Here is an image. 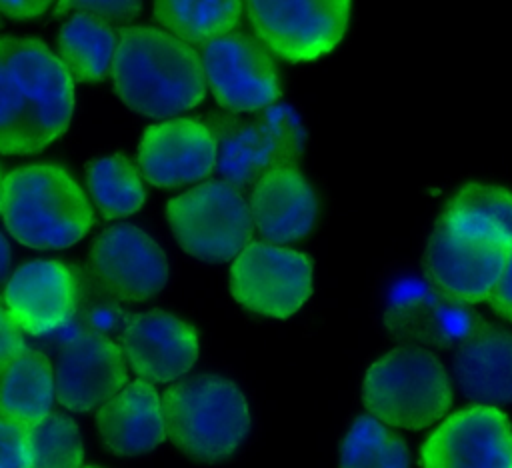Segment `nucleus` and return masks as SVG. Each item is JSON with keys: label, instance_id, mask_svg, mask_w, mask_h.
Returning a JSON list of instances; mask_svg holds the SVG:
<instances>
[{"label": "nucleus", "instance_id": "obj_10", "mask_svg": "<svg viewBox=\"0 0 512 468\" xmlns=\"http://www.w3.org/2000/svg\"><path fill=\"white\" fill-rule=\"evenodd\" d=\"M230 292L250 312L288 318L312 294V264L302 252L250 242L232 262Z\"/></svg>", "mask_w": 512, "mask_h": 468}, {"label": "nucleus", "instance_id": "obj_23", "mask_svg": "<svg viewBox=\"0 0 512 468\" xmlns=\"http://www.w3.org/2000/svg\"><path fill=\"white\" fill-rule=\"evenodd\" d=\"M438 222L462 234L512 244V190L496 184H464L446 202Z\"/></svg>", "mask_w": 512, "mask_h": 468}, {"label": "nucleus", "instance_id": "obj_8", "mask_svg": "<svg viewBox=\"0 0 512 468\" xmlns=\"http://www.w3.org/2000/svg\"><path fill=\"white\" fill-rule=\"evenodd\" d=\"M382 320L394 338L424 348L458 346L484 324L466 302L444 294L416 272L396 274L388 282Z\"/></svg>", "mask_w": 512, "mask_h": 468}, {"label": "nucleus", "instance_id": "obj_15", "mask_svg": "<svg viewBox=\"0 0 512 468\" xmlns=\"http://www.w3.org/2000/svg\"><path fill=\"white\" fill-rule=\"evenodd\" d=\"M128 380L120 348L96 332L70 338L56 364V398L72 412H88L116 396Z\"/></svg>", "mask_w": 512, "mask_h": 468}, {"label": "nucleus", "instance_id": "obj_18", "mask_svg": "<svg viewBox=\"0 0 512 468\" xmlns=\"http://www.w3.org/2000/svg\"><path fill=\"white\" fill-rule=\"evenodd\" d=\"M124 350L142 380L170 382L194 366L198 334L192 324L174 314L150 310L126 324Z\"/></svg>", "mask_w": 512, "mask_h": 468}, {"label": "nucleus", "instance_id": "obj_21", "mask_svg": "<svg viewBox=\"0 0 512 468\" xmlns=\"http://www.w3.org/2000/svg\"><path fill=\"white\" fill-rule=\"evenodd\" d=\"M96 426L104 446L118 456L154 450L164 438L162 402L152 382L136 380L98 408Z\"/></svg>", "mask_w": 512, "mask_h": 468}, {"label": "nucleus", "instance_id": "obj_24", "mask_svg": "<svg viewBox=\"0 0 512 468\" xmlns=\"http://www.w3.org/2000/svg\"><path fill=\"white\" fill-rule=\"evenodd\" d=\"M118 46L110 22L90 16H70L58 32V58L68 74L80 82H98L112 72Z\"/></svg>", "mask_w": 512, "mask_h": 468}, {"label": "nucleus", "instance_id": "obj_16", "mask_svg": "<svg viewBox=\"0 0 512 468\" xmlns=\"http://www.w3.org/2000/svg\"><path fill=\"white\" fill-rule=\"evenodd\" d=\"M138 164L142 176L160 188L198 182L216 166L214 134L192 118L148 126L138 146Z\"/></svg>", "mask_w": 512, "mask_h": 468}, {"label": "nucleus", "instance_id": "obj_17", "mask_svg": "<svg viewBox=\"0 0 512 468\" xmlns=\"http://www.w3.org/2000/svg\"><path fill=\"white\" fill-rule=\"evenodd\" d=\"M78 302V276L58 260L22 264L4 290L10 316L28 334H46L62 326L76 312Z\"/></svg>", "mask_w": 512, "mask_h": 468}, {"label": "nucleus", "instance_id": "obj_22", "mask_svg": "<svg viewBox=\"0 0 512 468\" xmlns=\"http://www.w3.org/2000/svg\"><path fill=\"white\" fill-rule=\"evenodd\" d=\"M54 372L46 354L24 350L0 376V416L30 428L50 414Z\"/></svg>", "mask_w": 512, "mask_h": 468}, {"label": "nucleus", "instance_id": "obj_34", "mask_svg": "<svg viewBox=\"0 0 512 468\" xmlns=\"http://www.w3.org/2000/svg\"><path fill=\"white\" fill-rule=\"evenodd\" d=\"M10 270V246L4 238V234L0 232V284L6 280Z\"/></svg>", "mask_w": 512, "mask_h": 468}, {"label": "nucleus", "instance_id": "obj_9", "mask_svg": "<svg viewBox=\"0 0 512 468\" xmlns=\"http://www.w3.org/2000/svg\"><path fill=\"white\" fill-rule=\"evenodd\" d=\"M256 38L288 62L328 54L344 36L352 0H244Z\"/></svg>", "mask_w": 512, "mask_h": 468}, {"label": "nucleus", "instance_id": "obj_33", "mask_svg": "<svg viewBox=\"0 0 512 468\" xmlns=\"http://www.w3.org/2000/svg\"><path fill=\"white\" fill-rule=\"evenodd\" d=\"M54 0H0V14L12 20H34L42 16Z\"/></svg>", "mask_w": 512, "mask_h": 468}, {"label": "nucleus", "instance_id": "obj_28", "mask_svg": "<svg viewBox=\"0 0 512 468\" xmlns=\"http://www.w3.org/2000/svg\"><path fill=\"white\" fill-rule=\"evenodd\" d=\"M28 468H80L84 446L76 422L64 414H46L26 428Z\"/></svg>", "mask_w": 512, "mask_h": 468}, {"label": "nucleus", "instance_id": "obj_3", "mask_svg": "<svg viewBox=\"0 0 512 468\" xmlns=\"http://www.w3.org/2000/svg\"><path fill=\"white\" fill-rule=\"evenodd\" d=\"M0 212L12 238L38 250L68 248L94 224L82 188L56 164H28L8 172Z\"/></svg>", "mask_w": 512, "mask_h": 468}, {"label": "nucleus", "instance_id": "obj_31", "mask_svg": "<svg viewBox=\"0 0 512 468\" xmlns=\"http://www.w3.org/2000/svg\"><path fill=\"white\" fill-rule=\"evenodd\" d=\"M26 350L22 328L10 316L6 304L0 302V376Z\"/></svg>", "mask_w": 512, "mask_h": 468}, {"label": "nucleus", "instance_id": "obj_19", "mask_svg": "<svg viewBox=\"0 0 512 468\" xmlns=\"http://www.w3.org/2000/svg\"><path fill=\"white\" fill-rule=\"evenodd\" d=\"M250 214L264 240L286 244L304 238L314 228L318 198L296 166H280L252 186Z\"/></svg>", "mask_w": 512, "mask_h": 468}, {"label": "nucleus", "instance_id": "obj_4", "mask_svg": "<svg viewBox=\"0 0 512 468\" xmlns=\"http://www.w3.org/2000/svg\"><path fill=\"white\" fill-rule=\"evenodd\" d=\"M166 436L198 462L234 454L250 430V410L240 388L220 374H200L166 388L162 396Z\"/></svg>", "mask_w": 512, "mask_h": 468}, {"label": "nucleus", "instance_id": "obj_2", "mask_svg": "<svg viewBox=\"0 0 512 468\" xmlns=\"http://www.w3.org/2000/svg\"><path fill=\"white\" fill-rule=\"evenodd\" d=\"M110 74L122 102L150 118L190 110L206 94V76L196 50L152 26L120 30Z\"/></svg>", "mask_w": 512, "mask_h": 468}, {"label": "nucleus", "instance_id": "obj_11", "mask_svg": "<svg viewBox=\"0 0 512 468\" xmlns=\"http://www.w3.org/2000/svg\"><path fill=\"white\" fill-rule=\"evenodd\" d=\"M202 68L216 102L230 112L272 106L282 82L264 44L244 32H228L202 44Z\"/></svg>", "mask_w": 512, "mask_h": 468}, {"label": "nucleus", "instance_id": "obj_5", "mask_svg": "<svg viewBox=\"0 0 512 468\" xmlns=\"http://www.w3.org/2000/svg\"><path fill=\"white\" fill-rule=\"evenodd\" d=\"M362 400L382 424L420 430L448 412L452 388L444 364L432 350L404 344L368 368Z\"/></svg>", "mask_w": 512, "mask_h": 468}, {"label": "nucleus", "instance_id": "obj_13", "mask_svg": "<svg viewBox=\"0 0 512 468\" xmlns=\"http://www.w3.org/2000/svg\"><path fill=\"white\" fill-rule=\"evenodd\" d=\"M508 242L456 232L436 222L426 250L424 276L444 294L478 304L488 300L508 256Z\"/></svg>", "mask_w": 512, "mask_h": 468}, {"label": "nucleus", "instance_id": "obj_14", "mask_svg": "<svg viewBox=\"0 0 512 468\" xmlns=\"http://www.w3.org/2000/svg\"><path fill=\"white\" fill-rule=\"evenodd\" d=\"M422 468H512V422L476 404L450 414L422 444Z\"/></svg>", "mask_w": 512, "mask_h": 468}, {"label": "nucleus", "instance_id": "obj_1", "mask_svg": "<svg viewBox=\"0 0 512 468\" xmlns=\"http://www.w3.org/2000/svg\"><path fill=\"white\" fill-rule=\"evenodd\" d=\"M72 76L38 38L0 36V154H36L72 118Z\"/></svg>", "mask_w": 512, "mask_h": 468}, {"label": "nucleus", "instance_id": "obj_26", "mask_svg": "<svg viewBox=\"0 0 512 468\" xmlns=\"http://www.w3.org/2000/svg\"><path fill=\"white\" fill-rule=\"evenodd\" d=\"M88 190L106 220L130 216L144 204L138 168L122 154L96 158L86 166Z\"/></svg>", "mask_w": 512, "mask_h": 468}, {"label": "nucleus", "instance_id": "obj_35", "mask_svg": "<svg viewBox=\"0 0 512 468\" xmlns=\"http://www.w3.org/2000/svg\"><path fill=\"white\" fill-rule=\"evenodd\" d=\"M2 192H4V178H2V172H0V210H2Z\"/></svg>", "mask_w": 512, "mask_h": 468}, {"label": "nucleus", "instance_id": "obj_7", "mask_svg": "<svg viewBox=\"0 0 512 468\" xmlns=\"http://www.w3.org/2000/svg\"><path fill=\"white\" fill-rule=\"evenodd\" d=\"M166 220L180 248L202 262H226L238 256L252 238L250 206L226 180H212L174 196Z\"/></svg>", "mask_w": 512, "mask_h": 468}, {"label": "nucleus", "instance_id": "obj_27", "mask_svg": "<svg viewBox=\"0 0 512 468\" xmlns=\"http://www.w3.org/2000/svg\"><path fill=\"white\" fill-rule=\"evenodd\" d=\"M340 468H410L408 446L378 418L364 414L342 440Z\"/></svg>", "mask_w": 512, "mask_h": 468}, {"label": "nucleus", "instance_id": "obj_25", "mask_svg": "<svg viewBox=\"0 0 512 468\" xmlns=\"http://www.w3.org/2000/svg\"><path fill=\"white\" fill-rule=\"evenodd\" d=\"M242 0H154L156 20L186 44H204L232 32Z\"/></svg>", "mask_w": 512, "mask_h": 468}, {"label": "nucleus", "instance_id": "obj_36", "mask_svg": "<svg viewBox=\"0 0 512 468\" xmlns=\"http://www.w3.org/2000/svg\"><path fill=\"white\" fill-rule=\"evenodd\" d=\"M88 468H94V466H88Z\"/></svg>", "mask_w": 512, "mask_h": 468}, {"label": "nucleus", "instance_id": "obj_20", "mask_svg": "<svg viewBox=\"0 0 512 468\" xmlns=\"http://www.w3.org/2000/svg\"><path fill=\"white\" fill-rule=\"evenodd\" d=\"M454 374L470 402H512V332L488 322L480 324L458 344Z\"/></svg>", "mask_w": 512, "mask_h": 468}, {"label": "nucleus", "instance_id": "obj_29", "mask_svg": "<svg viewBox=\"0 0 512 468\" xmlns=\"http://www.w3.org/2000/svg\"><path fill=\"white\" fill-rule=\"evenodd\" d=\"M142 10V0H58L52 14H90L110 24H128Z\"/></svg>", "mask_w": 512, "mask_h": 468}, {"label": "nucleus", "instance_id": "obj_6", "mask_svg": "<svg viewBox=\"0 0 512 468\" xmlns=\"http://www.w3.org/2000/svg\"><path fill=\"white\" fill-rule=\"evenodd\" d=\"M200 122L216 140V170L232 186H254L266 172L296 166L306 132L290 104H272L252 118L208 114Z\"/></svg>", "mask_w": 512, "mask_h": 468}, {"label": "nucleus", "instance_id": "obj_12", "mask_svg": "<svg viewBox=\"0 0 512 468\" xmlns=\"http://www.w3.org/2000/svg\"><path fill=\"white\" fill-rule=\"evenodd\" d=\"M88 272L102 294L134 304L154 298L166 286L168 260L142 228L116 224L92 242Z\"/></svg>", "mask_w": 512, "mask_h": 468}, {"label": "nucleus", "instance_id": "obj_30", "mask_svg": "<svg viewBox=\"0 0 512 468\" xmlns=\"http://www.w3.org/2000/svg\"><path fill=\"white\" fill-rule=\"evenodd\" d=\"M0 468H28L26 428L0 416Z\"/></svg>", "mask_w": 512, "mask_h": 468}, {"label": "nucleus", "instance_id": "obj_32", "mask_svg": "<svg viewBox=\"0 0 512 468\" xmlns=\"http://www.w3.org/2000/svg\"><path fill=\"white\" fill-rule=\"evenodd\" d=\"M488 302L492 306V310L512 322V244L508 248V256H506V262H504V268L488 296Z\"/></svg>", "mask_w": 512, "mask_h": 468}]
</instances>
